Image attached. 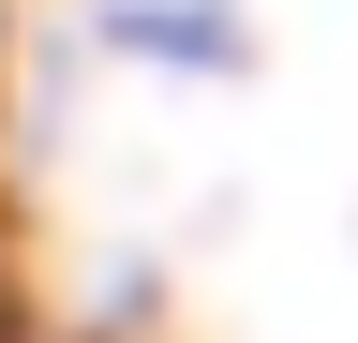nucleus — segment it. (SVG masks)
<instances>
[{
    "label": "nucleus",
    "mask_w": 358,
    "mask_h": 343,
    "mask_svg": "<svg viewBox=\"0 0 358 343\" xmlns=\"http://www.w3.org/2000/svg\"><path fill=\"white\" fill-rule=\"evenodd\" d=\"M90 45L134 60V75H239L254 30H239V0H105V15H90Z\"/></svg>",
    "instance_id": "obj_1"
}]
</instances>
